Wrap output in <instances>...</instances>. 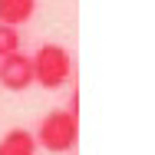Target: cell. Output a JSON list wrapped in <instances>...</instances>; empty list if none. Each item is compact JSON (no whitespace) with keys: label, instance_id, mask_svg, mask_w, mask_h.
<instances>
[{"label":"cell","instance_id":"6da1fadb","mask_svg":"<svg viewBox=\"0 0 155 155\" xmlns=\"http://www.w3.org/2000/svg\"><path fill=\"white\" fill-rule=\"evenodd\" d=\"M33 63V83H40L43 89H60L73 73V56L60 43H43L30 56Z\"/></svg>","mask_w":155,"mask_h":155},{"label":"cell","instance_id":"7a4b0ae2","mask_svg":"<svg viewBox=\"0 0 155 155\" xmlns=\"http://www.w3.org/2000/svg\"><path fill=\"white\" fill-rule=\"evenodd\" d=\"M76 116L69 109H56L50 116H43V122L36 129V145H43L46 152H69L76 145Z\"/></svg>","mask_w":155,"mask_h":155},{"label":"cell","instance_id":"3957f363","mask_svg":"<svg viewBox=\"0 0 155 155\" xmlns=\"http://www.w3.org/2000/svg\"><path fill=\"white\" fill-rule=\"evenodd\" d=\"M0 86L10 89V93L30 89L33 86V63H30V56H23L20 50L0 56Z\"/></svg>","mask_w":155,"mask_h":155},{"label":"cell","instance_id":"277c9868","mask_svg":"<svg viewBox=\"0 0 155 155\" xmlns=\"http://www.w3.org/2000/svg\"><path fill=\"white\" fill-rule=\"evenodd\" d=\"M36 13V0H0V23L7 27H23Z\"/></svg>","mask_w":155,"mask_h":155},{"label":"cell","instance_id":"5b68a950","mask_svg":"<svg viewBox=\"0 0 155 155\" xmlns=\"http://www.w3.org/2000/svg\"><path fill=\"white\" fill-rule=\"evenodd\" d=\"M0 155H36V139L27 129H10L0 139Z\"/></svg>","mask_w":155,"mask_h":155},{"label":"cell","instance_id":"8992f818","mask_svg":"<svg viewBox=\"0 0 155 155\" xmlns=\"http://www.w3.org/2000/svg\"><path fill=\"white\" fill-rule=\"evenodd\" d=\"M20 50V33L17 27H7V23H0V56H7V53H17Z\"/></svg>","mask_w":155,"mask_h":155}]
</instances>
